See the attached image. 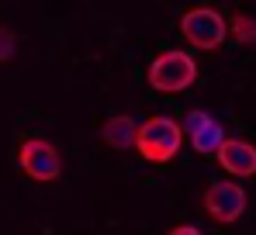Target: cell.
Returning <instances> with one entry per match:
<instances>
[{
	"label": "cell",
	"instance_id": "obj_10",
	"mask_svg": "<svg viewBox=\"0 0 256 235\" xmlns=\"http://www.w3.org/2000/svg\"><path fill=\"white\" fill-rule=\"evenodd\" d=\"M14 52H18V35H14L10 28L0 24V62H10Z\"/></svg>",
	"mask_w": 256,
	"mask_h": 235
},
{
	"label": "cell",
	"instance_id": "obj_5",
	"mask_svg": "<svg viewBox=\"0 0 256 235\" xmlns=\"http://www.w3.org/2000/svg\"><path fill=\"white\" fill-rule=\"evenodd\" d=\"M18 166L28 180L35 184H52L62 173V156L48 138H24L18 146Z\"/></svg>",
	"mask_w": 256,
	"mask_h": 235
},
{
	"label": "cell",
	"instance_id": "obj_2",
	"mask_svg": "<svg viewBox=\"0 0 256 235\" xmlns=\"http://www.w3.org/2000/svg\"><path fill=\"white\" fill-rule=\"evenodd\" d=\"M146 80H149V86L160 90V94H184V90L194 86V80H198V62H194V56L184 52V48H166V52H160V56L149 62Z\"/></svg>",
	"mask_w": 256,
	"mask_h": 235
},
{
	"label": "cell",
	"instance_id": "obj_8",
	"mask_svg": "<svg viewBox=\"0 0 256 235\" xmlns=\"http://www.w3.org/2000/svg\"><path fill=\"white\" fill-rule=\"evenodd\" d=\"M135 132H138V121L132 114H114L100 124V142L111 149H135Z\"/></svg>",
	"mask_w": 256,
	"mask_h": 235
},
{
	"label": "cell",
	"instance_id": "obj_9",
	"mask_svg": "<svg viewBox=\"0 0 256 235\" xmlns=\"http://www.w3.org/2000/svg\"><path fill=\"white\" fill-rule=\"evenodd\" d=\"M225 24H228L232 38L239 42V45H256V21H253V18L236 14V18H232V21H225Z\"/></svg>",
	"mask_w": 256,
	"mask_h": 235
},
{
	"label": "cell",
	"instance_id": "obj_7",
	"mask_svg": "<svg viewBox=\"0 0 256 235\" xmlns=\"http://www.w3.org/2000/svg\"><path fill=\"white\" fill-rule=\"evenodd\" d=\"M214 159H218V166H222L228 176H239V180L256 176V146L246 142V138H225V142L218 146Z\"/></svg>",
	"mask_w": 256,
	"mask_h": 235
},
{
	"label": "cell",
	"instance_id": "obj_3",
	"mask_svg": "<svg viewBox=\"0 0 256 235\" xmlns=\"http://www.w3.org/2000/svg\"><path fill=\"white\" fill-rule=\"evenodd\" d=\"M180 35L190 42L194 48H201V52H214V48L225 45L228 24H225V18L214 7H190L180 18Z\"/></svg>",
	"mask_w": 256,
	"mask_h": 235
},
{
	"label": "cell",
	"instance_id": "obj_6",
	"mask_svg": "<svg viewBox=\"0 0 256 235\" xmlns=\"http://www.w3.org/2000/svg\"><path fill=\"white\" fill-rule=\"evenodd\" d=\"M180 128H184V138H190L194 152H201V156H214L218 146L225 142V128L208 111H190Z\"/></svg>",
	"mask_w": 256,
	"mask_h": 235
},
{
	"label": "cell",
	"instance_id": "obj_1",
	"mask_svg": "<svg viewBox=\"0 0 256 235\" xmlns=\"http://www.w3.org/2000/svg\"><path fill=\"white\" fill-rule=\"evenodd\" d=\"M184 149V128L180 121H173L170 114H152L146 118L135 132V152L146 159V162H170L176 159V152Z\"/></svg>",
	"mask_w": 256,
	"mask_h": 235
},
{
	"label": "cell",
	"instance_id": "obj_11",
	"mask_svg": "<svg viewBox=\"0 0 256 235\" xmlns=\"http://www.w3.org/2000/svg\"><path fill=\"white\" fill-rule=\"evenodd\" d=\"M166 235H204V232H201L198 225H173Z\"/></svg>",
	"mask_w": 256,
	"mask_h": 235
},
{
	"label": "cell",
	"instance_id": "obj_4",
	"mask_svg": "<svg viewBox=\"0 0 256 235\" xmlns=\"http://www.w3.org/2000/svg\"><path fill=\"white\" fill-rule=\"evenodd\" d=\"M246 204H250V197L236 180H214L201 194V208L214 225H236L246 214Z\"/></svg>",
	"mask_w": 256,
	"mask_h": 235
}]
</instances>
